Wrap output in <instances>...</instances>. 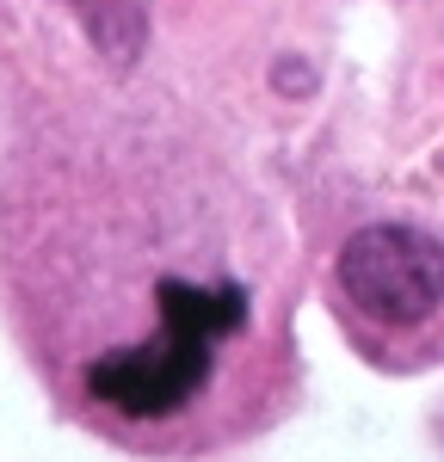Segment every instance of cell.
I'll use <instances>...</instances> for the list:
<instances>
[{
  "label": "cell",
  "instance_id": "obj_1",
  "mask_svg": "<svg viewBox=\"0 0 444 462\" xmlns=\"http://www.w3.org/2000/svg\"><path fill=\"white\" fill-rule=\"evenodd\" d=\"M154 296H161V333L87 364V394L106 401L124 420H167V413H180L185 401L210 383L217 346L228 333H241V320H247V296L235 284L204 290V284L161 278Z\"/></svg>",
  "mask_w": 444,
  "mask_h": 462
},
{
  "label": "cell",
  "instance_id": "obj_2",
  "mask_svg": "<svg viewBox=\"0 0 444 462\" xmlns=\"http://www.w3.org/2000/svg\"><path fill=\"white\" fill-rule=\"evenodd\" d=\"M346 296L383 327H413L444 302V247L407 222L358 228L339 253Z\"/></svg>",
  "mask_w": 444,
  "mask_h": 462
}]
</instances>
